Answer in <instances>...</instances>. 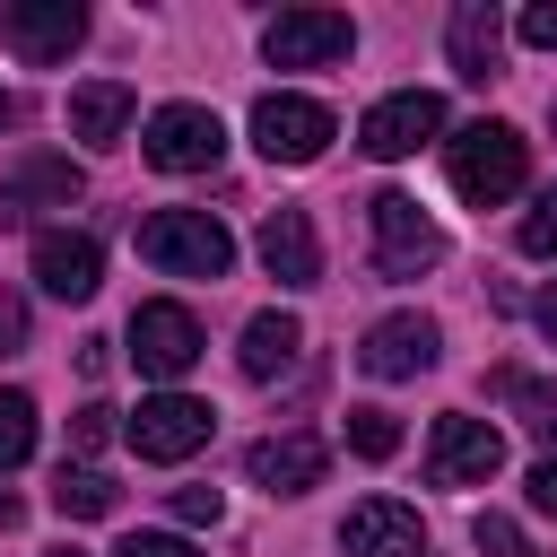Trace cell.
<instances>
[{
  "label": "cell",
  "mask_w": 557,
  "mask_h": 557,
  "mask_svg": "<svg viewBox=\"0 0 557 557\" xmlns=\"http://www.w3.org/2000/svg\"><path fill=\"white\" fill-rule=\"evenodd\" d=\"M348 453H357V461H392V453H400V418L374 409V400L348 409Z\"/></svg>",
  "instance_id": "obj_23"
},
{
  "label": "cell",
  "mask_w": 557,
  "mask_h": 557,
  "mask_svg": "<svg viewBox=\"0 0 557 557\" xmlns=\"http://www.w3.org/2000/svg\"><path fill=\"white\" fill-rule=\"evenodd\" d=\"M470 540H479L487 557H531V548H522V531H513L505 513H479V522H470Z\"/></svg>",
  "instance_id": "obj_26"
},
{
  "label": "cell",
  "mask_w": 557,
  "mask_h": 557,
  "mask_svg": "<svg viewBox=\"0 0 557 557\" xmlns=\"http://www.w3.org/2000/svg\"><path fill=\"white\" fill-rule=\"evenodd\" d=\"M9 122H17V96H9V87H0V131H9Z\"/></svg>",
  "instance_id": "obj_34"
},
{
  "label": "cell",
  "mask_w": 557,
  "mask_h": 557,
  "mask_svg": "<svg viewBox=\"0 0 557 557\" xmlns=\"http://www.w3.org/2000/svg\"><path fill=\"white\" fill-rule=\"evenodd\" d=\"M244 470H252V487H270V496H305V487H322L331 444L305 435V426H287V435H261V444L244 453Z\"/></svg>",
  "instance_id": "obj_14"
},
{
  "label": "cell",
  "mask_w": 557,
  "mask_h": 557,
  "mask_svg": "<svg viewBox=\"0 0 557 557\" xmlns=\"http://www.w3.org/2000/svg\"><path fill=\"white\" fill-rule=\"evenodd\" d=\"M9 522H17V496H9V487H0V531H9Z\"/></svg>",
  "instance_id": "obj_35"
},
{
  "label": "cell",
  "mask_w": 557,
  "mask_h": 557,
  "mask_svg": "<svg viewBox=\"0 0 557 557\" xmlns=\"http://www.w3.org/2000/svg\"><path fill=\"white\" fill-rule=\"evenodd\" d=\"M17 348H26V305L0 296V357H17Z\"/></svg>",
  "instance_id": "obj_32"
},
{
  "label": "cell",
  "mask_w": 557,
  "mask_h": 557,
  "mask_svg": "<svg viewBox=\"0 0 557 557\" xmlns=\"http://www.w3.org/2000/svg\"><path fill=\"white\" fill-rule=\"evenodd\" d=\"M513 244H522L531 261H557V183H548V191H540V200L522 209V226H513Z\"/></svg>",
  "instance_id": "obj_25"
},
{
  "label": "cell",
  "mask_w": 557,
  "mask_h": 557,
  "mask_svg": "<svg viewBox=\"0 0 557 557\" xmlns=\"http://www.w3.org/2000/svg\"><path fill=\"white\" fill-rule=\"evenodd\" d=\"M52 557H78V548H52Z\"/></svg>",
  "instance_id": "obj_36"
},
{
  "label": "cell",
  "mask_w": 557,
  "mask_h": 557,
  "mask_svg": "<svg viewBox=\"0 0 557 557\" xmlns=\"http://www.w3.org/2000/svg\"><path fill=\"white\" fill-rule=\"evenodd\" d=\"M496 392L513 400V418H522L540 444H557V383H540V374H513V366H505V374H496Z\"/></svg>",
  "instance_id": "obj_22"
},
{
  "label": "cell",
  "mask_w": 557,
  "mask_h": 557,
  "mask_svg": "<svg viewBox=\"0 0 557 557\" xmlns=\"http://www.w3.org/2000/svg\"><path fill=\"white\" fill-rule=\"evenodd\" d=\"M540 331H548V348H557V287L540 296Z\"/></svg>",
  "instance_id": "obj_33"
},
{
  "label": "cell",
  "mask_w": 557,
  "mask_h": 557,
  "mask_svg": "<svg viewBox=\"0 0 557 557\" xmlns=\"http://www.w3.org/2000/svg\"><path fill=\"white\" fill-rule=\"evenodd\" d=\"M35 287L61 296V305H87V296L104 287V252H96V235L44 226V235H35Z\"/></svg>",
  "instance_id": "obj_13"
},
{
  "label": "cell",
  "mask_w": 557,
  "mask_h": 557,
  "mask_svg": "<svg viewBox=\"0 0 557 557\" xmlns=\"http://www.w3.org/2000/svg\"><path fill=\"white\" fill-rule=\"evenodd\" d=\"M366 226H374V270L383 278H418L444 261V226L409 200V191H374L366 200Z\"/></svg>",
  "instance_id": "obj_3"
},
{
  "label": "cell",
  "mask_w": 557,
  "mask_h": 557,
  "mask_svg": "<svg viewBox=\"0 0 557 557\" xmlns=\"http://www.w3.org/2000/svg\"><path fill=\"white\" fill-rule=\"evenodd\" d=\"M218 513H226L218 487H174V522H218Z\"/></svg>",
  "instance_id": "obj_30"
},
{
  "label": "cell",
  "mask_w": 557,
  "mask_h": 557,
  "mask_svg": "<svg viewBox=\"0 0 557 557\" xmlns=\"http://www.w3.org/2000/svg\"><path fill=\"white\" fill-rule=\"evenodd\" d=\"M522 487H531V505L557 522V453H548V461H531V479H522Z\"/></svg>",
  "instance_id": "obj_31"
},
{
  "label": "cell",
  "mask_w": 557,
  "mask_h": 557,
  "mask_svg": "<svg viewBox=\"0 0 557 557\" xmlns=\"http://www.w3.org/2000/svg\"><path fill=\"white\" fill-rule=\"evenodd\" d=\"M35 453V400L26 392H0V470H17Z\"/></svg>",
  "instance_id": "obj_24"
},
{
  "label": "cell",
  "mask_w": 557,
  "mask_h": 557,
  "mask_svg": "<svg viewBox=\"0 0 557 557\" xmlns=\"http://www.w3.org/2000/svg\"><path fill=\"white\" fill-rule=\"evenodd\" d=\"M113 557H200V548H191V540H174V531H131Z\"/></svg>",
  "instance_id": "obj_28"
},
{
  "label": "cell",
  "mask_w": 557,
  "mask_h": 557,
  "mask_svg": "<svg viewBox=\"0 0 557 557\" xmlns=\"http://www.w3.org/2000/svg\"><path fill=\"white\" fill-rule=\"evenodd\" d=\"M339 548H348V557H426V522H418L400 496H366V505H348Z\"/></svg>",
  "instance_id": "obj_15"
},
{
  "label": "cell",
  "mask_w": 557,
  "mask_h": 557,
  "mask_svg": "<svg viewBox=\"0 0 557 557\" xmlns=\"http://www.w3.org/2000/svg\"><path fill=\"white\" fill-rule=\"evenodd\" d=\"M444 174H453V191H461L470 209H496V200L522 191L531 139H522L513 122H461V131L444 139Z\"/></svg>",
  "instance_id": "obj_1"
},
{
  "label": "cell",
  "mask_w": 557,
  "mask_h": 557,
  "mask_svg": "<svg viewBox=\"0 0 557 557\" xmlns=\"http://www.w3.org/2000/svg\"><path fill=\"white\" fill-rule=\"evenodd\" d=\"M113 505H122V487H113L104 470H87V461H61V470H52V513H61V522H104Z\"/></svg>",
  "instance_id": "obj_20"
},
{
  "label": "cell",
  "mask_w": 557,
  "mask_h": 557,
  "mask_svg": "<svg viewBox=\"0 0 557 557\" xmlns=\"http://www.w3.org/2000/svg\"><path fill=\"white\" fill-rule=\"evenodd\" d=\"M296 348H305V322H296V313H252V322H244L235 366H244L252 383H278V374L296 366Z\"/></svg>",
  "instance_id": "obj_19"
},
{
  "label": "cell",
  "mask_w": 557,
  "mask_h": 557,
  "mask_svg": "<svg viewBox=\"0 0 557 557\" xmlns=\"http://www.w3.org/2000/svg\"><path fill=\"white\" fill-rule=\"evenodd\" d=\"M139 148H148L157 174H209V165L226 157V122H218L209 104H157Z\"/></svg>",
  "instance_id": "obj_7"
},
{
  "label": "cell",
  "mask_w": 557,
  "mask_h": 557,
  "mask_svg": "<svg viewBox=\"0 0 557 557\" xmlns=\"http://www.w3.org/2000/svg\"><path fill=\"white\" fill-rule=\"evenodd\" d=\"M26 200L70 209V200H78V165H70V157H26V165H17V191H0V226H9Z\"/></svg>",
  "instance_id": "obj_21"
},
{
  "label": "cell",
  "mask_w": 557,
  "mask_h": 557,
  "mask_svg": "<svg viewBox=\"0 0 557 557\" xmlns=\"http://www.w3.org/2000/svg\"><path fill=\"white\" fill-rule=\"evenodd\" d=\"M444 357V331L426 322V313H383L374 331H366V348H357V366L374 374V383H409V374H426Z\"/></svg>",
  "instance_id": "obj_12"
},
{
  "label": "cell",
  "mask_w": 557,
  "mask_h": 557,
  "mask_svg": "<svg viewBox=\"0 0 557 557\" xmlns=\"http://www.w3.org/2000/svg\"><path fill=\"white\" fill-rule=\"evenodd\" d=\"M496 470H505V435L470 409H444L435 435H426V479L435 487H487Z\"/></svg>",
  "instance_id": "obj_5"
},
{
  "label": "cell",
  "mask_w": 557,
  "mask_h": 557,
  "mask_svg": "<svg viewBox=\"0 0 557 557\" xmlns=\"http://www.w3.org/2000/svg\"><path fill=\"white\" fill-rule=\"evenodd\" d=\"M104 435H113V409H104V400H87V409L70 418V444H78V453H96Z\"/></svg>",
  "instance_id": "obj_29"
},
{
  "label": "cell",
  "mask_w": 557,
  "mask_h": 557,
  "mask_svg": "<svg viewBox=\"0 0 557 557\" xmlns=\"http://www.w3.org/2000/svg\"><path fill=\"white\" fill-rule=\"evenodd\" d=\"M444 52H453V70H461L470 87L505 78V17H496L487 0H461V9H453V26H444Z\"/></svg>",
  "instance_id": "obj_16"
},
{
  "label": "cell",
  "mask_w": 557,
  "mask_h": 557,
  "mask_svg": "<svg viewBox=\"0 0 557 557\" xmlns=\"http://www.w3.org/2000/svg\"><path fill=\"white\" fill-rule=\"evenodd\" d=\"M357 52V26L339 17V9H278L270 26H261V61L270 70H331V61H348Z\"/></svg>",
  "instance_id": "obj_4"
},
{
  "label": "cell",
  "mask_w": 557,
  "mask_h": 557,
  "mask_svg": "<svg viewBox=\"0 0 557 557\" xmlns=\"http://www.w3.org/2000/svg\"><path fill=\"white\" fill-rule=\"evenodd\" d=\"M331 104H313V96H252V148L270 157V165H313L322 148H331Z\"/></svg>",
  "instance_id": "obj_6"
},
{
  "label": "cell",
  "mask_w": 557,
  "mask_h": 557,
  "mask_svg": "<svg viewBox=\"0 0 557 557\" xmlns=\"http://www.w3.org/2000/svg\"><path fill=\"white\" fill-rule=\"evenodd\" d=\"M131 113H139L131 78H87V87H70V139H87V148H113V139L131 131Z\"/></svg>",
  "instance_id": "obj_18"
},
{
  "label": "cell",
  "mask_w": 557,
  "mask_h": 557,
  "mask_svg": "<svg viewBox=\"0 0 557 557\" xmlns=\"http://www.w3.org/2000/svg\"><path fill=\"white\" fill-rule=\"evenodd\" d=\"M0 44L17 61H35V70H52V61H70L87 44V9L78 0H9L0 9Z\"/></svg>",
  "instance_id": "obj_11"
},
{
  "label": "cell",
  "mask_w": 557,
  "mask_h": 557,
  "mask_svg": "<svg viewBox=\"0 0 557 557\" xmlns=\"http://www.w3.org/2000/svg\"><path fill=\"white\" fill-rule=\"evenodd\" d=\"M209 426H218V409L209 400H191V392H157V400H139L131 409V453L139 461H191L200 444H209Z\"/></svg>",
  "instance_id": "obj_8"
},
{
  "label": "cell",
  "mask_w": 557,
  "mask_h": 557,
  "mask_svg": "<svg viewBox=\"0 0 557 557\" xmlns=\"http://www.w3.org/2000/svg\"><path fill=\"white\" fill-rule=\"evenodd\" d=\"M139 261L165 270V278H226L235 235H226L209 209H148V218H139Z\"/></svg>",
  "instance_id": "obj_2"
},
{
  "label": "cell",
  "mask_w": 557,
  "mask_h": 557,
  "mask_svg": "<svg viewBox=\"0 0 557 557\" xmlns=\"http://www.w3.org/2000/svg\"><path fill=\"white\" fill-rule=\"evenodd\" d=\"M261 270L278 287H313L322 278V244H313V218L305 209H270L261 218Z\"/></svg>",
  "instance_id": "obj_17"
},
{
  "label": "cell",
  "mask_w": 557,
  "mask_h": 557,
  "mask_svg": "<svg viewBox=\"0 0 557 557\" xmlns=\"http://www.w3.org/2000/svg\"><path fill=\"white\" fill-rule=\"evenodd\" d=\"M435 131H444V96H435V87H400V96L366 104L357 148H366V157H383V165H400V157H418Z\"/></svg>",
  "instance_id": "obj_9"
},
{
  "label": "cell",
  "mask_w": 557,
  "mask_h": 557,
  "mask_svg": "<svg viewBox=\"0 0 557 557\" xmlns=\"http://www.w3.org/2000/svg\"><path fill=\"white\" fill-rule=\"evenodd\" d=\"M513 35H522L531 52H557V0H531V9L513 17Z\"/></svg>",
  "instance_id": "obj_27"
},
{
  "label": "cell",
  "mask_w": 557,
  "mask_h": 557,
  "mask_svg": "<svg viewBox=\"0 0 557 557\" xmlns=\"http://www.w3.org/2000/svg\"><path fill=\"white\" fill-rule=\"evenodd\" d=\"M131 366L157 374V383L191 374V366H200V322H191V305H165V296L131 305Z\"/></svg>",
  "instance_id": "obj_10"
}]
</instances>
